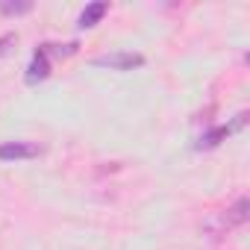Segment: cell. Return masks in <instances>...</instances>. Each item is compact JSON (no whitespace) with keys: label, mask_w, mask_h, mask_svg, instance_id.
I'll return each mask as SVG.
<instances>
[{"label":"cell","mask_w":250,"mask_h":250,"mask_svg":"<svg viewBox=\"0 0 250 250\" xmlns=\"http://www.w3.org/2000/svg\"><path fill=\"white\" fill-rule=\"evenodd\" d=\"M247 218H250V200L247 197H238L235 206L227 209V215H224L227 227H241V224H247Z\"/></svg>","instance_id":"cell-6"},{"label":"cell","mask_w":250,"mask_h":250,"mask_svg":"<svg viewBox=\"0 0 250 250\" xmlns=\"http://www.w3.org/2000/svg\"><path fill=\"white\" fill-rule=\"evenodd\" d=\"M94 65L97 68H109V71H136V68L145 65V56L133 53V50H115V53L94 56Z\"/></svg>","instance_id":"cell-1"},{"label":"cell","mask_w":250,"mask_h":250,"mask_svg":"<svg viewBox=\"0 0 250 250\" xmlns=\"http://www.w3.org/2000/svg\"><path fill=\"white\" fill-rule=\"evenodd\" d=\"M42 147L36 142H3L0 145V162H18V159H36Z\"/></svg>","instance_id":"cell-3"},{"label":"cell","mask_w":250,"mask_h":250,"mask_svg":"<svg viewBox=\"0 0 250 250\" xmlns=\"http://www.w3.org/2000/svg\"><path fill=\"white\" fill-rule=\"evenodd\" d=\"M0 12H3V15H27V12H33V3H30V0H21V3H9V0H3V3H0Z\"/></svg>","instance_id":"cell-7"},{"label":"cell","mask_w":250,"mask_h":250,"mask_svg":"<svg viewBox=\"0 0 250 250\" xmlns=\"http://www.w3.org/2000/svg\"><path fill=\"white\" fill-rule=\"evenodd\" d=\"M247 124V115L241 112V115H235V121L232 124H224V127H212L209 133H203L200 136V142H197V150H212V147H218L229 133H235V130H241Z\"/></svg>","instance_id":"cell-2"},{"label":"cell","mask_w":250,"mask_h":250,"mask_svg":"<svg viewBox=\"0 0 250 250\" xmlns=\"http://www.w3.org/2000/svg\"><path fill=\"white\" fill-rule=\"evenodd\" d=\"M15 42H18V36H15V33H6L3 39H0V56H6V53L12 50V44H15Z\"/></svg>","instance_id":"cell-8"},{"label":"cell","mask_w":250,"mask_h":250,"mask_svg":"<svg viewBox=\"0 0 250 250\" xmlns=\"http://www.w3.org/2000/svg\"><path fill=\"white\" fill-rule=\"evenodd\" d=\"M106 12H109V3H106V0H97V3H88V6L80 12V21H77V24H80L83 30H88V27H94V24H97V21L106 15Z\"/></svg>","instance_id":"cell-5"},{"label":"cell","mask_w":250,"mask_h":250,"mask_svg":"<svg viewBox=\"0 0 250 250\" xmlns=\"http://www.w3.org/2000/svg\"><path fill=\"white\" fill-rule=\"evenodd\" d=\"M50 77V56L44 53V47H39L36 53H33V62H30V68H27V85H39L42 80H47Z\"/></svg>","instance_id":"cell-4"}]
</instances>
